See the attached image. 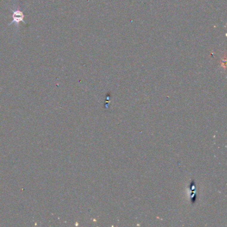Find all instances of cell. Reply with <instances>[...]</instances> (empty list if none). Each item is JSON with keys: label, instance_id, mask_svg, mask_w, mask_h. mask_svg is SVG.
<instances>
[{"label": "cell", "instance_id": "cell-1", "mask_svg": "<svg viewBox=\"0 0 227 227\" xmlns=\"http://www.w3.org/2000/svg\"><path fill=\"white\" fill-rule=\"evenodd\" d=\"M13 21L11 23H16V24H19L21 21H24V15L22 13V11L19 10H15L13 11Z\"/></svg>", "mask_w": 227, "mask_h": 227}]
</instances>
